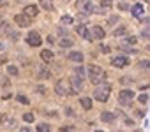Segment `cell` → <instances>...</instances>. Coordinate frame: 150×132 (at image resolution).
<instances>
[{
    "label": "cell",
    "mask_w": 150,
    "mask_h": 132,
    "mask_svg": "<svg viewBox=\"0 0 150 132\" xmlns=\"http://www.w3.org/2000/svg\"><path fill=\"white\" fill-rule=\"evenodd\" d=\"M87 72H88V78H90V81H92L94 85H101V83H104L106 78H108V74L99 67V65H88V67H87Z\"/></svg>",
    "instance_id": "obj_1"
},
{
    "label": "cell",
    "mask_w": 150,
    "mask_h": 132,
    "mask_svg": "<svg viewBox=\"0 0 150 132\" xmlns=\"http://www.w3.org/2000/svg\"><path fill=\"white\" fill-rule=\"evenodd\" d=\"M146 48H148V51H150V44H148V46H146Z\"/></svg>",
    "instance_id": "obj_41"
},
{
    "label": "cell",
    "mask_w": 150,
    "mask_h": 132,
    "mask_svg": "<svg viewBox=\"0 0 150 132\" xmlns=\"http://www.w3.org/2000/svg\"><path fill=\"white\" fill-rule=\"evenodd\" d=\"M146 2H150V0H146Z\"/></svg>",
    "instance_id": "obj_42"
},
{
    "label": "cell",
    "mask_w": 150,
    "mask_h": 132,
    "mask_svg": "<svg viewBox=\"0 0 150 132\" xmlns=\"http://www.w3.org/2000/svg\"><path fill=\"white\" fill-rule=\"evenodd\" d=\"M7 74H11V76H18V67H16V65H9V67H7Z\"/></svg>",
    "instance_id": "obj_22"
},
{
    "label": "cell",
    "mask_w": 150,
    "mask_h": 132,
    "mask_svg": "<svg viewBox=\"0 0 150 132\" xmlns=\"http://www.w3.org/2000/svg\"><path fill=\"white\" fill-rule=\"evenodd\" d=\"M111 63H113V67H118V69H120V67H125V65H129V58H127L125 55H124V56L120 55V56H115V58L111 60Z\"/></svg>",
    "instance_id": "obj_7"
},
{
    "label": "cell",
    "mask_w": 150,
    "mask_h": 132,
    "mask_svg": "<svg viewBox=\"0 0 150 132\" xmlns=\"http://www.w3.org/2000/svg\"><path fill=\"white\" fill-rule=\"evenodd\" d=\"M139 67L141 69H150V60H141L139 62Z\"/></svg>",
    "instance_id": "obj_30"
},
{
    "label": "cell",
    "mask_w": 150,
    "mask_h": 132,
    "mask_svg": "<svg viewBox=\"0 0 150 132\" xmlns=\"http://www.w3.org/2000/svg\"><path fill=\"white\" fill-rule=\"evenodd\" d=\"M74 74L80 76V78L83 79V78H85V69H83V67H76V69H74Z\"/></svg>",
    "instance_id": "obj_23"
},
{
    "label": "cell",
    "mask_w": 150,
    "mask_h": 132,
    "mask_svg": "<svg viewBox=\"0 0 150 132\" xmlns=\"http://www.w3.org/2000/svg\"><path fill=\"white\" fill-rule=\"evenodd\" d=\"M76 32H78V35H80V37H83V39H87V41H92V39H94V35H92V34H88V30H87V27H85L83 23H81V25H78Z\"/></svg>",
    "instance_id": "obj_9"
},
{
    "label": "cell",
    "mask_w": 150,
    "mask_h": 132,
    "mask_svg": "<svg viewBox=\"0 0 150 132\" xmlns=\"http://www.w3.org/2000/svg\"><path fill=\"white\" fill-rule=\"evenodd\" d=\"M14 21H16L20 27H30V16H27L25 13H23V14H16V16H14Z\"/></svg>",
    "instance_id": "obj_8"
},
{
    "label": "cell",
    "mask_w": 150,
    "mask_h": 132,
    "mask_svg": "<svg viewBox=\"0 0 150 132\" xmlns=\"http://www.w3.org/2000/svg\"><path fill=\"white\" fill-rule=\"evenodd\" d=\"M6 60H7V58H6L4 55H0V65H2V63H6Z\"/></svg>",
    "instance_id": "obj_39"
},
{
    "label": "cell",
    "mask_w": 150,
    "mask_h": 132,
    "mask_svg": "<svg viewBox=\"0 0 150 132\" xmlns=\"http://www.w3.org/2000/svg\"><path fill=\"white\" fill-rule=\"evenodd\" d=\"M41 58H42L46 63H51V62H53V53H51L50 49H42V51H41Z\"/></svg>",
    "instance_id": "obj_13"
},
{
    "label": "cell",
    "mask_w": 150,
    "mask_h": 132,
    "mask_svg": "<svg viewBox=\"0 0 150 132\" xmlns=\"http://www.w3.org/2000/svg\"><path fill=\"white\" fill-rule=\"evenodd\" d=\"M118 99H120V102H122V104L129 106V104H131V100L134 99V92H132V90H127V88H124V90L118 93Z\"/></svg>",
    "instance_id": "obj_6"
},
{
    "label": "cell",
    "mask_w": 150,
    "mask_h": 132,
    "mask_svg": "<svg viewBox=\"0 0 150 132\" xmlns=\"http://www.w3.org/2000/svg\"><path fill=\"white\" fill-rule=\"evenodd\" d=\"M23 120L28 121V123H32V121H34V114H32V113H25V114H23Z\"/></svg>",
    "instance_id": "obj_29"
},
{
    "label": "cell",
    "mask_w": 150,
    "mask_h": 132,
    "mask_svg": "<svg viewBox=\"0 0 150 132\" xmlns=\"http://www.w3.org/2000/svg\"><path fill=\"white\" fill-rule=\"evenodd\" d=\"M67 58L72 60V62H76V63H81L83 62V53H80V51H71Z\"/></svg>",
    "instance_id": "obj_10"
},
{
    "label": "cell",
    "mask_w": 150,
    "mask_h": 132,
    "mask_svg": "<svg viewBox=\"0 0 150 132\" xmlns=\"http://www.w3.org/2000/svg\"><path fill=\"white\" fill-rule=\"evenodd\" d=\"M0 121L6 123V125H14V120H13V118H9L7 114H0Z\"/></svg>",
    "instance_id": "obj_18"
},
{
    "label": "cell",
    "mask_w": 150,
    "mask_h": 132,
    "mask_svg": "<svg viewBox=\"0 0 150 132\" xmlns=\"http://www.w3.org/2000/svg\"><path fill=\"white\" fill-rule=\"evenodd\" d=\"M138 100H139V102H146V100H148V97L143 93V95H139V97H138Z\"/></svg>",
    "instance_id": "obj_37"
},
{
    "label": "cell",
    "mask_w": 150,
    "mask_h": 132,
    "mask_svg": "<svg viewBox=\"0 0 150 132\" xmlns=\"http://www.w3.org/2000/svg\"><path fill=\"white\" fill-rule=\"evenodd\" d=\"M120 83L122 85H127V83H132V79L131 78H120Z\"/></svg>",
    "instance_id": "obj_35"
},
{
    "label": "cell",
    "mask_w": 150,
    "mask_h": 132,
    "mask_svg": "<svg viewBox=\"0 0 150 132\" xmlns=\"http://www.w3.org/2000/svg\"><path fill=\"white\" fill-rule=\"evenodd\" d=\"M113 34H115L117 37H120V35H125V27H120V28H117Z\"/></svg>",
    "instance_id": "obj_27"
},
{
    "label": "cell",
    "mask_w": 150,
    "mask_h": 132,
    "mask_svg": "<svg viewBox=\"0 0 150 132\" xmlns=\"http://www.w3.org/2000/svg\"><path fill=\"white\" fill-rule=\"evenodd\" d=\"M110 93H111V86L101 83V85L94 90V99L99 100V102H106V100L110 99Z\"/></svg>",
    "instance_id": "obj_2"
},
{
    "label": "cell",
    "mask_w": 150,
    "mask_h": 132,
    "mask_svg": "<svg viewBox=\"0 0 150 132\" xmlns=\"http://www.w3.org/2000/svg\"><path fill=\"white\" fill-rule=\"evenodd\" d=\"M18 100H20L21 104H30V102H28V97H25V95H18Z\"/></svg>",
    "instance_id": "obj_32"
},
{
    "label": "cell",
    "mask_w": 150,
    "mask_h": 132,
    "mask_svg": "<svg viewBox=\"0 0 150 132\" xmlns=\"http://www.w3.org/2000/svg\"><path fill=\"white\" fill-rule=\"evenodd\" d=\"M39 4H41V7L46 9V11H51V9H53V6H51L50 0H39Z\"/></svg>",
    "instance_id": "obj_19"
},
{
    "label": "cell",
    "mask_w": 150,
    "mask_h": 132,
    "mask_svg": "<svg viewBox=\"0 0 150 132\" xmlns=\"http://www.w3.org/2000/svg\"><path fill=\"white\" fill-rule=\"evenodd\" d=\"M0 27H2V23H0Z\"/></svg>",
    "instance_id": "obj_43"
},
{
    "label": "cell",
    "mask_w": 150,
    "mask_h": 132,
    "mask_svg": "<svg viewBox=\"0 0 150 132\" xmlns=\"http://www.w3.org/2000/svg\"><path fill=\"white\" fill-rule=\"evenodd\" d=\"M101 6H103V7H111V2H110V0H103Z\"/></svg>",
    "instance_id": "obj_36"
},
{
    "label": "cell",
    "mask_w": 150,
    "mask_h": 132,
    "mask_svg": "<svg viewBox=\"0 0 150 132\" xmlns=\"http://www.w3.org/2000/svg\"><path fill=\"white\" fill-rule=\"evenodd\" d=\"M139 21H141V23H146V25H150V16H141V18H139Z\"/></svg>",
    "instance_id": "obj_34"
},
{
    "label": "cell",
    "mask_w": 150,
    "mask_h": 132,
    "mask_svg": "<svg viewBox=\"0 0 150 132\" xmlns=\"http://www.w3.org/2000/svg\"><path fill=\"white\" fill-rule=\"evenodd\" d=\"M80 102H81V107H83V109H87V111H90V109H92V99H88V97H83Z\"/></svg>",
    "instance_id": "obj_16"
},
{
    "label": "cell",
    "mask_w": 150,
    "mask_h": 132,
    "mask_svg": "<svg viewBox=\"0 0 150 132\" xmlns=\"http://www.w3.org/2000/svg\"><path fill=\"white\" fill-rule=\"evenodd\" d=\"M37 130H41V132H48V130H50V125H48V123H37Z\"/></svg>",
    "instance_id": "obj_24"
},
{
    "label": "cell",
    "mask_w": 150,
    "mask_h": 132,
    "mask_svg": "<svg viewBox=\"0 0 150 132\" xmlns=\"http://www.w3.org/2000/svg\"><path fill=\"white\" fill-rule=\"evenodd\" d=\"M92 35H94L96 39H103V37L106 35V32L103 30V27H94V28H92Z\"/></svg>",
    "instance_id": "obj_15"
},
{
    "label": "cell",
    "mask_w": 150,
    "mask_h": 132,
    "mask_svg": "<svg viewBox=\"0 0 150 132\" xmlns=\"http://www.w3.org/2000/svg\"><path fill=\"white\" fill-rule=\"evenodd\" d=\"M131 13H132L134 18H141V16H143V6H141V4H134V6L131 7Z\"/></svg>",
    "instance_id": "obj_12"
},
{
    "label": "cell",
    "mask_w": 150,
    "mask_h": 132,
    "mask_svg": "<svg viewBox=\"0 0 150 132\" xmlns=\"http://www.w3.org/2000/svg\"><path fill=\"white\" fill-rule=\"evenodd\" d=\"M4 49H6V44H4V42H0V51H4Z\"/></svg>",
    "instance_id": "obj_40"
},
{
    "label": "cell",
    "mask_w": 150,
    "mask_h": 132,
    "mask_svg": "<svg viewBox=\"0 0 150 132\" xmlns=\"http://www.w3.org/2000/svg\"><path fill=\"white\" fill-rule=\"evenodd\" d=\"M120 49H122V51H125V53H136V49H132V48H129L127 44H122V46H120Z\"/></svg>",
    "instance_id": "obj_28"
},
{
    "label": "cell",
    "mask_w": 150,
    "mask_h": 132,
    "mask_svg": "<svg viewBox=\"0 0 150 132\" xmlns=\"http://www.w3.org/2000/svg\"><path fill=\"white\" fill-rule=\"evenodd\" d=\"M0 2H2V0H0Z\"/></svg>",
    "instance_id": "obj_44"
},
{
    "label": "cell",
    "mask_w": 150,
    "mask_h": 132,
    "mask_svg": "<svg viewBox=\"0 0 150 132\" xmlns=\"http://www.w3.org/2000/svg\"><path fill=\"white\" fill-rule=\"evenodd\" d=\"M69 83H71L72 93H78V92H81V90H83V79H81L80 76H76V74H74V76L69 79Z\"/></svg>",
    "instance_id": "obj_5"
},
{
    "label": "cell",
    "mask_w": 150,
    "mask_h": 132,
    "mask_svg": "<svg viewBox=\"0 0 150 132\" xmlns=\"http://www.w3.org/2000/svg\"><path fill=\"white\" fill-rule=\"evenodd\" d=\"M60 46H62V48H69V46H72V39H69V37L65 39V37H64V39L60 41Z\"/></svg>",
    "instance_id": "obj_21"
},
{
    "label": "cell",
    "mask_w": 150,
    "mask_h": 132,
    "mask_svg": "<svg viewBox=\"0 0 150 132\" xmlns=\"http://www.w3.org/2000/svg\"><path fill=\"white\" fill-rule=\"evenodd\" d=\"M72 21H74L72 16H69V14H64V16H62V23H64V25H71Z\"/></svg>",
    "instance_id": "obj_20"
},
{
    "label": "cell",
    "mask_w": 150,
    "mask_h": 132,
    "mask_svg": "<svg viewBox=\"0 0 150 132\" xmlns=\"http://www.w3.org/2000/svg\"><path fill=\"white\" fill-rule=\"evenodd\" d=\"M27 44H28V46H34V48L41 46V44H42V39H41L39 32H28V35H27Z\"/></svg>",
    "instance_id": "obj_4"
},
{
    "label": "cell",
    "mask_w": 150,
    "mask_h": 132,
    "mask_svg": "<svg viewBox=\"0 0 150 132\" xmlns=\"http://www.w3.org/2000/svg\"><path fill=\"white\" fill-rule=\"evenodd\" d=\"M118 9H120V11H127V9H129V4L122 2V4H118Z\"/></svg>",
    "instance_id": "obj_33"
},
{
    "label": "cell",
    "mask_w": 150,
    "mask_h": 132,
    "mask_svg": "<svg viewBox=\"0 0 150 132\" xmlns=\"http://www.w3.org/2000/svg\"><path fill=\"white\" fill-rule=\"evenodd\" d=\"M69 88H71V83H67L65 79H58V81H57V85H55V92H57L58 95L72 93V90H69Z\"/></svg>",
    "instance_id": "obj_3"
},
{
    "label": "cell",
    "mask_w": 150,
    "mask_h": 132,
    "mask_svg": "<svg viewBox=\"0 0 150 132\" xmlns=\"http://www.w3.org/2000/svg\"><path fill=\"white\" fill-rule=\"evenodd\" d=\"M127 42H129V44H134V42H136V37H127Z\"/></svg>",
    "instance_id": "obj_38"
},
{
    "label": "cell",
    "mask_w": 150,
    "mask_h": 132,
    "mask_svg": "<svg viewBox=\"0 0 150 132\" xmlns=\"http://www.w3.org/2000/svg\"><path fill=\"white\" fill-rule=\"evenodd\" d=\"M141 37L143 39H150V27H146V28L141 30Z\"/></svg>",
    "instance_id": "obj_25"
},
{
    "label": "cell",
    "mask_w": 150,
    "mask_h": 132,
    "mask_svg": "<svg viewBox=\"0 0 150 132\" xmlns=\"http://www.w3.org/2000/svg\"><path fill=\"white\" fill-rule=\"evenodd\" d=\"M50 74H51V72H50L46 67H39V74H37V76H39L41 79H48V78H50Z\"/></svg>",
    "instance_id": "obj_17"
},
{
    "label": "cell",
    "mask_w": 150,
    "mask_h": 132,
    "mask_svg": "<svg viewBox=\"0 0 150 132\" xmlns=\"http://www.w3.org/2000/svg\"><path fill=\"white\" fill-rule=\"evenodd\" d=\"M23 13H25L27 16H30V18H34V16H37V13H39V9H37V6H34V4H30V6H27V7L23 9Z\"/></svg>",
    "instance_id": "obj_11"
},
{
    "label": "cell",
    "mask_w": 150,
    "mask_h": 132,
    "mask_svg": "<svg viewBox=\"0 0 150 132\" xmlns=\"http://www.w3.org/2000/svg\"><path fill=\"white\" fill-rule=\"evenodd\" d=\"M117 21H118V16H110V18H108V20H106V23H108V25H110V27H111V25H115V23H117Z\"/></svg>",
    "instance_id": "obj_26"
},
{
    "label": "cell",
    "mask_w": 150,
    "mask_h": 132,
    "mask_svg": "<svg viewBox=\"0 0 150 132\" xmlns=\"http://www.w3.org/2000/svg\"><path fill=\"white\" fill-rule=\"evenodd\" d=\"M101 120H103L104 123H113V121H115V114L110 113V111H104V113L101 114Z\"/></svg>",
    "instance_id": "obj_14"
},
{
    "label": "cell",
    "mask_w": 150,
    "mask_h": 132,
    "mask_svg": "<svg viewBox=\"0 0 150 132\" xmlns=\"http://www.w3.org/2000/svg\"><path fill=\"white\" fill-rule=\"evenodd\" d=\"M101 51H103L104 55H108V53L111 51V48H110V46H106V44H101Z\"/></svg>",
    "instance_id": "obj_31"
}]
</instances>
